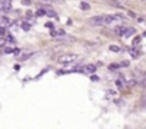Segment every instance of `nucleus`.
<instances>
[{"mask_svg":"<svg viewBox=\"0 0 146 129\" xmlns=\"http://www.w3.org/2000/svg\"><path fill=\"white\" fill-rule=\"evenodd\" d=\"M140 42H142V37L140 36H136L132 42V46H140Z\"/></svg>","mask_w":146,"mask_h":129,"instance_id":"9","label":"nucleus"},{"mask_svg":"<svg viewBox=\"0 0 146 129\" xmlns=\"http://www.w3.org/2000/svg\"><path fill=\"white\" fill-rule=\"evenodd\" d=\"M92 25H103V16H93L90 19Z\"/></svg>","mask_w":146,"mask_h":129,"instance_id":"5","label":"nucleus"},{"mask_svg":"<svg viewBox=\"0 0 146 129\" xmlns=\"http://www.w3.org/2000/svg\"><path fill=\"white\" fill-rule=\"evenodd\" d=\"M80 9L82 10H88V9H90V5H88V3L83 2V3H80Z\"/></svg>","mask_w":146,"mask_h":129,"instance_id":"11","label":"nucleus"},{"mask_svg":"<svg viewBox=\"0 0 146 129\" xmlns=\"http://www.w3.org/2000/svg\"><path fill=\"white\" fill-rule=\"evenodd\" d=\"M95 70H96V66H93V64H88V66L80 69V72H85V73H93Z\"/></svg>","mask_w":146,"mask_h":129,"instance_id":"6","label":"nucleus"},{"mask_svg":"<svg viewBox=\"0 0 146 129\" xmlns=\"http://www.w3.org/2000/svg\"><path fill=\"white\" fill-rule=\"evenodd\" d=\"M133 35H136V30H135L133 27H126V29L123 30V33H122V36H120V37H123V39H127V37L133 36Z\"/></svg>","mask_w":146,"mask_h":129,"instance_id":"3","label":"nucleus"},{"mask_svg":"<svg viewBox=\"0 0 146 129\" xmlns=\"http://www.w3.org/2000/svg\"><path fill=\"white\" fill-rule=\"evenodd\" d=\"M109 49H110L112 52H120V47H119V46H110Z\"/></svg>","mask_w":146,"mask_h":129,"instance_id":"13","label":"nucleus"},{"mask_svg":"<svg viewBox=\"0 0 146 129\" xmlns=\"http://www.w3.org/2000/svg\"><path fill=\"white\" fill-rule=\"evenodd\" d=\"M140 52H142V50H140L139 46H132V47H130V56L135 57V59L140 56Z\"/></svg>","mask_w":146,"mask_h":129,"instance_id":"4","label":"nucleus"},{"mask_svg":"<svg viewBox=\"0 0 146 129\" xmlns=\"http://www.w3.org/2000/svg\"><path fill=\"white\" fill-rule=\"evenodd\" d=\"M78 60V55H75V53H64V55H62L60 57H59V63H62V64H72V63H75Z\"/></svg>","mask_w":146,"mask_h":129,"instance_id":"1","label":"nucleus"},{"mask_svg":"<svg viewBox=\"0 0 146 129\" xmlns=\"http://www.w3.org/2000/svg\"><path fill=\"white\" fill-rule=\"evenodd\" d=\"M6 43H7L6 37H0V46H6Z\"/></svg>","mask_w":146,"mask_h":129,"instance_id":"12","label":"nucleus"},{"mask_svg":"<svg viewBox=\"0 0 146 129\" xmlns=\"http://www.w3.org/2000/svg\"><path fill=\"white\" fill-rule=\"evenodd\" d=\"M50 35L52 36H64V32L63 30H53Z\"/></svg>","mask_w":146,"mask_h":129,"instance_id":"10","label":"nucleus"},{"mask_svg":"<svg viewBox=\"0 0 146 129\" xmlns=\"http://www.w3.org/2000/svg\"><path fill=\"white\" fill-rule=\"evenodd\" d=\"M32 52H27V50H23V52H20V50H17L16 52V57L20 60V62H23V60H27L29 57H32Z\"/></svg>","mask_w":146,"mask_h":129,"instance_id":"2","label":"nucleus"},{"mask_svg":"<svg viewBox=\"0 0 146 129\" xmlns=\"http://www.w3.org/2000/svg\"><path fill=\"white\" fill-rule=\"evenodd\" d=\"M17 50H19V49L15 47V46H6V47H5V53H13V52L16 53Z\"/></svg>","mask_w":146,"mask_h":129,"instance_id":"8","label":"nucleus"},{"mask_svg":"<svg viewBox=\"0 0 146 129\" xmlns=\"http://www.w3.org/2000/svg\"><path fill=\"white\" fill-rule=\"evenodd\" d=\"M126 29V26H123V25H119V26H115V33L117 35V36H122V33H123V30Z\"/></svg>","mask_w":146,"mask_h":129,"instance_id":"7","label":"nucleus"}]
</instances>
